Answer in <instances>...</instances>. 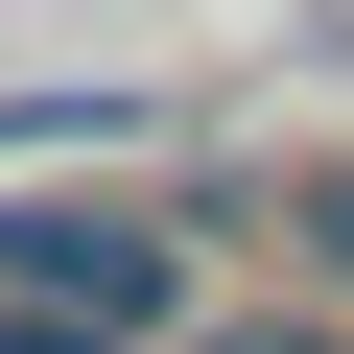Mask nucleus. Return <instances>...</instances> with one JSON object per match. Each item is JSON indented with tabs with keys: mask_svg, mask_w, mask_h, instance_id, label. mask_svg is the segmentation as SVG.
Listing matches in <instances>:
<instances>
[{
	"mask_svg": "<svg viewBox=\"0 0 354 354\" xmlns=\"http://www.w3.org/2000/svg\"><path fill=\"white\" fill-rule=\"evenodd\" d=\"M0 307H71L95 354H142V330H189V260H165V213L24 189V213H0Z\"/></svg>",
	"mask_w": 354,
	"mask_h": 354,
	"instance_id": "f257e3e1",
	"label": "nucleus"
},
{
	"mask_svg": "<svg viewBox=\"0 0 354 354\" xmlns=\"http://www.w3.org/2000/svg\"><path fill=\"white\" fill-rule=\"evenodd\" d=\"M283 260H307V307H354V165H307V189H283Z\"/></svg>",
	"mask_w": 354,
	"mask_h": 354,
	"instance_id": "f03ea898",
	"label": "nucleus"
},
{
	"mask_svg": "<svg viewBox=\"0 0 354 354\" xmlns=\"http://www.w3.org/2000/svg\"><path fill=\"white\" fill-rule=\"evenodd\" d=\"M165 354H354V307H213V330H165Z\"/></svg>",
	"mask_w": 354,
	"mask_h": 354,
	"instance_id": "7ed1b4c3",
	"label": "nucleus"
},
{
	"mask_svg": "<svg viewBox=\"0 0 354 354\" xmlns=\"http://www.w3.org/2000/svg\"><path fill=\"white\" fill-rule=\"evenodd\" d=\"M0 354H95V330H71V307H0Z\"/></svg>",
	"mask_w": 354,
	"mask_h": 354,
	"instance_id": "20e7f679",
	"label": "nucleus"
}]
</instances>
